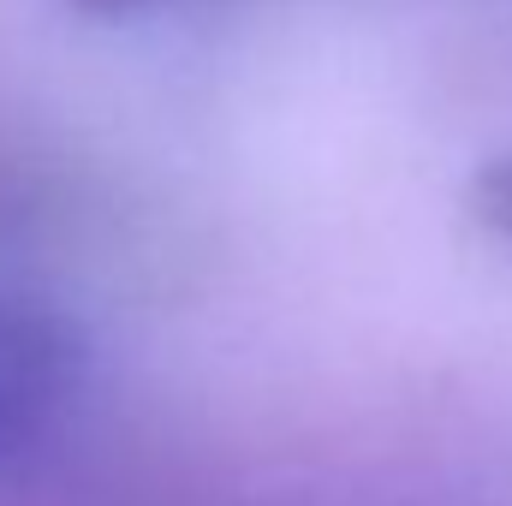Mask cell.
Instances as JSON below:
<instances>
[{
  "instance_id": "obj_3",
  "label": "cell",
  "mask_w": 512,
  "mask_h": 506,
  "mask_svg": "<svg viewBox=\"0 0 512 506\" xmlns=\"http://www.w3.org/2000/svg\"><path fill=\"white\" fill-rule=\"evenodd\" d=\"M78 12H90V18H131V12H149V6H161V0H72Z\"/></svg>"
},
{
  "instance_id": "obj_2",
  "label": "cell",
  "mask_w": 512,
  "mask_h": 506,
  "mask_svg": "<svg viewBox=\"0 0 512 506\" xmlns=\"http://www.w3.org/2000/svg\"><path fill=\"white\" fill-rule=\"evenodd\" d=\"M489 215L512 233V167H495L489 173Z\"/></svg>"
},
{
  "instance_id": "obj_1",
  "label": "cell",
  "mask_w": 512,
  "mask_h": 506,
  "mask_svg": "<svg viewBox=\"0 0 512 506\" xmlns=\"http://www.w3.org/2000/svg\"><path fill=\"white\" fill-rule=\"evenodd\" d=\"M84 387L78 328L36 292L0 286V471L24 465Z\"/></svg>"
}]
</instances>
